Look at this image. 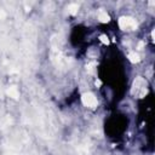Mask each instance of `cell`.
I'll return each mask as SVG.
<instances>
[{"mask_svg":"<svg viewBox=\"0 0 155 155\" xmlns=\"http://www.w3.org/2000/svg\"><path fill=\"white\" fill-rule=\"evenodd\" d=\"M7 95H9L10 97L17 100V98L19 97V92H18V90H17L15 86H12V87H9V88H7Z\"/></svg>","mask_w":155,"mask_h":155,"instance_id":"5b68a950","label":"cell"},{"mask_svg":"<svg viewBox=\"0 0 155 155\" xmlns=\"http://www.w3.org/2000/svg\"><path fill=\"white\" fill-rule=\"evenodd\" d=\"M95 67H96V63H95V62H91V63H88V64H87V73L94 74L95 70H96Z\"/></svg>","mask_w":155,"mask_h":155,"instance_id":"ba28073f","label":"cell"},{"mask_svg":"<svg viewBox=\"0 0 155 155\" xmlns=\"http://www.w3.org/2000/svg\"><path fill=\"white\" fill-rule=\"evenodd\" d=\"M119 27L121 28V30H125V32H130V30H135L137 28V22L135 18L132 17H127V16H122L119 19Z\"/></svg>","mask_w":155,"mask_h":155,"instance_id":"7a4b0ae2","label":"cell"},{"mask_svg":"<svg viewBox=\"0 0 155 155\" xmlns=\"http://www.w3.org/2000/svg\"><path fill=\"white\" fill-rule=\"evenodd\" d=\"M3 18H5V12L3 10H0V19H3Z\"/></svg>","mask_w":155,"mask_h":155,"instance_id":"30bf717a","label":"cell"},{"mask_svg":"<svg viewBox=\"0 0 155 155\" xmlns=\"http://www.w3.org/2000/svg\"><path fill=\"white\" fill-rule=\"evenodd\" d=\"M81 101H82V104L90 109H95L97 106H98V101L96 98V96L91 92H86V94L82 95L81 97Z\"/></svg>","mask_w":155,"mask_h":155,"instance_id":"3957f363","label":"cell"},{"mask_svg":"<svg viewBox=\"0 0 155 155\" xmlns=\"http://www.w3.org/2000/svg\"><path fill=\"white\" fill-rule=\"evenodd\" d=\"M131 92H132L133 96H136V97H138V98H143V97L147 95V92H148L147 81H145L143 78H141V76L136 78V80H135L133 84H132V90H131Z\"/></svg>","mask_w":155,"mask_h":155,"instance_id":"6da1fadb","label":"cell"},{"mask_svg":"<svg viewBox=\"0 0 155 155\" xmlns=\"http://www.w3.org/2000/svg\"><path fill=\"white\" fill-rule=\"evenodd\" d=\"M127 57H129V59H130V62H132V63H138V62L141 61V57H139V55H138V53H136L135 51H132V52H130Z\"/></svg>","mask_w":155,"mask_h":155,"instance_id":"8992f818","label":"cell"},{"mask_svg":"<svg viewBox=\"0 0 155 155\" xmlns=\"http://www.w3.org/2000/svg\"><path fill=\"white\" fill-rule=\"evenodd\" d=\"M97 17H98V21H100V22H102V23H108V22L110 21L109 15H108V13H107V11H104V10H100V11H98Z\"/></svg>","mask_w":155,"mask_h":155,"instance_id":"277c9868","label":"cell"},{"mask_svg":"<svg viewBox=\"0 0 155 155\" xmlns=\"http://www.w3.org/2000/svg\"><path fill=\"white\" fill-rule=\"evenodd\" d=\"M100 40H101L104 45H108V44H109V38H108L106 34H102V35L100 37Z\"/></svg>","mask_w":155,"mask_h":155,"instance_id":"9c48e42d","label":"cell"},{"mask_svg":"<svg viewBox=\"0 0 155 155\" xmlns=\"http://www.w3.org/2000/svg\"><path fill=\"white\" fill-rule=\"evenodd\" d=\"M78 9H79V6H78L76 4H70V5L68 6V12H69L70 15H75V13L78 12Z\"/></svg>","mask_w":155,"mask_h":155,"instance_id":"52a82bcc","label":"cell"}]
</instances>
